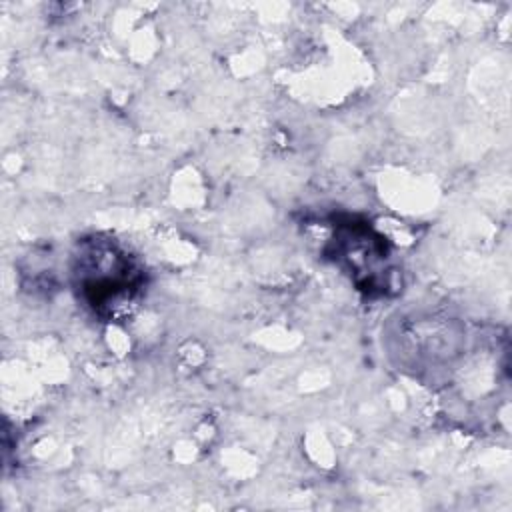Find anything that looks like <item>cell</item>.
Masks as SVG:
<instances>
[{"label": "cell", "instance_id": "6da1fadb", "mask_svg": "<svg viewBox=\"0 0 512 512\" xmlns=\"http://www.w3.org/2000/svg\"><path fill=\"white\" fill-rule=\"evenodd\" d=\"M74 260L78 290L100 316L114 318L124 312L142 288V270L130 254L110 240L82 242Z\"/></svg>", "mask_w": 512, "mask_h": 512}, {"label": "cell", "instance_id": "7a4b0ae2", "mask_svg": "<svg viewBox=\"0 0 512 512\" xmlns=\"http://www.w3.org/2000/svg\"><path fill=\"white\" fill-rule=\"evenodd\" d=\"M332 254L334 260L344 264V268L354 274L358 284L364 278V288L370 290V284L376 280V262L386 260V246L384 240L370 230V226L344 222L336 226Z\"/></svg>", "mask_w": 512, "mask_h": 512}]
</instances>
